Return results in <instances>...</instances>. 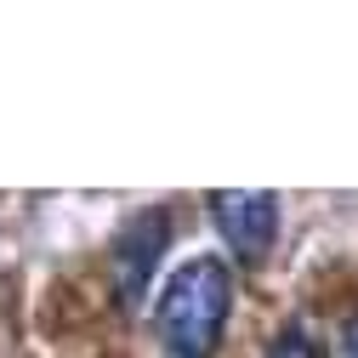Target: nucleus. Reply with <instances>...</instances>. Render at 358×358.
Returning a JSON list of instances; mask_svg holds the SVG:
<instances>
[{"label": "nucleus", "instance_id": "nucleus-1", "mask_svg": "<svg viewBox=\"0 0 358 358\" xmlns=\"http://www.w3.org/2000/svg\"><path fill=\"white\" fill-rule=\"evenodd\" d=\"M234 313V273L216 256H188L159 290L154 336L171 358H210Z\"/></svg>", "mask_w": 358, "mask_h": 358}, {"label": "nucleus", "instance_id": "nucleus-2", "mask_svg": "<svg viewBox=\"0 0 358 358\" xmlns=\"http://www.w3.org/2000/svg\"><path fill=\"white\" fill-rule=\"evenodd\" d=\"M210 216L228 250L245 262V267H262L273 256V239H279V194H245V188H222L210 194Z\"/></svg>", "mask_w": 358, "mask_h": 358}, {"label": "nucleus", "instance_id": "nucleus-3", "mask_svg": "<svg viewBox=\"0 0 358 358\" xmlns=\"http://www.w3.org/2000/svg\"><path fill=\"white\" fill-rule=\"evenodd\" d=\"M165 239H171V228H165L159 210H143L137 222H125V228H120V239H114V290H120L125 307L143 301V290H148V279H154V262H159Z\"/></svg>", "mask_w": 358, "mask_h": 358}, {"label": "nucleus", "instance_id": "nucleus-4", "mask_svg": "<svg viewBox=\"0 0 358 358\" xmlns=\"http://www.w3.org/2000/svg\"><path fill=\"white\" fill-rule=\"evenodd\" d=\"M267 358H324V347L313 341L301 324H285V330L273 336V347H267Z\"/></svg>", "mask_w": 358, "mask_h": 358}, {"label": "nucleus", "instance_id": "nucleus-5", "mask_svg": "<svg viewBox=\"0 0 358 358\" xmlns=\"http://www.w3.org/2000/svg\"><path fill=\"white\" fill-rule=\"evenodd\" d=\"M341 358H358V313L341 324Z\"/></svg>", "mask_w": 358, "mask_h": 358}]
</instances>
